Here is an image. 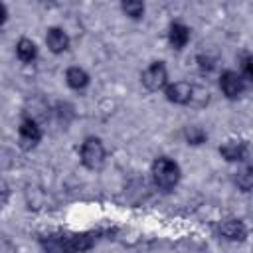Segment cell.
Here are the masks:
<instances>
[{"label":"cell","instance_id":"ac0fdd59","mask_svg":"<svg viewBox=\"0 0 253 253\" xmlns=\"http://www.w3.org/2000/svg\"><path fill=\"white\" fill-rule=\"evenodd\" d=\"M53 111H55L57 119H59V121H63V123H67V121H71V119L75 117V113H73V107H71L69 103H57Z\"/></svg>","mask_w":253,"mask_h":253},{"label":"cell","instance_id":"4fadbf2b","mask_svg":"<svg viewBox=\"0 0 253 253\" xmlns=\"http://www.w3.org/2000/svg\"><path fill=\"white\" fill-rule=\"evenodd\" d=\"M233 182H235V186H237L241 192L251 194V192H253V164H247V162H245V164L235 172Z\"/></svg>","mask_w":253,"mask_h":253},{"label":"cell","instance_id":"44dd1931","mask_svg":"<svg viewBox=\"0 0 253 253\" xmlns=\"http://www.w3.org/2000/svg\"><path fill=\"white\" fill-rule=\"evenodd\" d=\"M6 202H8V184L2 182V204H6Z\"/></svg>","mask_w":253,"mask_h":253},{"label":"cell","instance_id":"52a82bcc","mask_svg":"<svg viewBox=\"0 0 253 253\" xmlns=\"http://www.w3.org/2000/svg\"><path fill=\"white\" fill-rule=\"evenodd\" d=\"M249 144L241 138H227L219 144V154L225 162H245Z\"/></svg>","mask_w":253,"mask_h":253},{"label":"cell","instance_id":"3957f363","mask_svg":"<svg viewBox=\"0 0 253 253\" xmlns=\"http://www.w3.org/2000/svg\"><path fill=\"white\" fill-rule=\"evenodd\" d=\"M140 83L146 91L156 93V91H164L168 87V69L164 61H152L142 73H140Z\"/></svg>","mask_w":253,"mask_h":253},{"label":"cell","instance_id":"7c38bea8","mask_svg":"<svg viewBox=\"0 0 253 253\" xmlns=\"http://www.w3.org/2000/svg\"><path fill=\"white\" fill-rule=\"evenodd\" d=\"M16 57L22 63H34L38 57V45L30 38H20L16 42Z\"/></svg>","mask_w":253,"mask_h":253},{"label":"cell","instance_id":"7a4b0ae2","mask_svg":"<svg viewBox=\"0 0 253 253\" xmlns=\"http://www.w3.org/2000/svg\"><path fill=\"white\" fill-rule=\"evenodd\" d=\"M107 148L99 136H87L79 148V160L87 170H99L105 164Z\"/></svg>","mask_w":253,"mask_h":253},{"label":"cell","instance_id":"5b68a950","mask_svg":"<svg viewBox=\"0 0 253 253\" xmlns=\"http://www.w3.org/2000/svg\"><path fill=\"white\" fill-rule=\"evenodd\" d=\"M245 85L247 83L241 77V73H237L233 69H225L219 75V89L225 95V99H229V101L239 99L243 95V91H245Z\"/></svg>","mask_w":253,"mask_h":253},{"label":"cell","instance_id":"8fae6325","mask_svg":"<svg viewBox=\"0 0 253 253\" xmlns=\"http://www.w3.org/2000/svg\"><path fill=\"white\" fill-rule=\"evenodd\" d=\"M65 83H67V87L73 89V91H83V89L89 87L91 77H89V73H87L83 67L71 65V67L65 69Z\"/></svg>","mask_w":253,"mask_h":253},{"label":"cell","instance_id":"e0dca14e","mask_svg":"<svg viewBox=\"0 0 253 253\" xmlns=\"http://www.w3.org/2000/svg\"><path fill=\"white\" fill-rule=\"evenodd\" d=\"M239 73L245 79V83H253V53H243L239 57Z\"/></svg>","mask_w":253,"mask_h":253},{"label":"cell","instance_id":"8992f818","mask_svg":"<svg viewBox=\"0 0 253 253\" xmlns=\"http://www.w3.org/2000/svg\"><path fill=\"white\" fill-rule=\"evenodd\" d=\"M192 95H194V85L190 81H184V79L172 81L164 89V97L172 105H190Z\"/></svg>","mask_w":253,"mask_h":253},{"label":"cell","instance_id":"ba28073f","mask_svg":"<svg viewBox=\"0 0 253 253\" xmlns=\"http://www.w3.org/2000/svg\"><path fill=\"white\" fill-rule=\"evenodd\" d=\"M219 235L225 239V241H231V243H241L247 239L249 235V229L245 225V221L237 219V217H231V219H225L219 223Z\"/></svg>","mask_w":253,"mask_h":253},{"label":"cell","instance_id":"6da1fadb","mask_svg":"<svg viewBox=\"0 0 253 253\" xmlns=\"http://www.w3.org/2000/svg\"><path fill=\"white\" fill-rule=\"evenodd\" d=\"M150 174H152V182L160 188V190H174L182 178V170L180 164L176 160H172L170 156H158L154 158L152 166H150Z\"/></svg>","mask_w":253,"mask_h":253},{"label":"cell","instance_id":"ffe728a7","mask_svg":"<svg viewBox=\"0 0 253 253\" xmlns=\"http://www.w3.org/2000/svg\"><path fill=\"white\" fill-rule=\"evenodd\" d=\"M8 20V6L4 2H0V26H4Z\"/></svg>","mask_w":253,"mask_h":253},{"label":"cell","instance_id":"9c48e42d","mask_svg":"<svg viewBox=\"0 0 253 253\" xmlns=\"http://www.w3.org/2000/svg\"><path fill=\"white\" fill-rule=\"evenodd\" d=\"M45 45H47V49H49L51 53L59 55V53H65V51L69 49L71 40H69V36H67V32H65L63 28H59V26H49V28L45 30Z\"/></svg>","mask_w":253,"mask_h":253},{"label":"cell","instance_id":"277c9868","mask_svg":"<svg viewBox=\"0 0 253 253\" xmlns=\"http://www.w3.org/2000/svg\"><path fill=\"white\" fill-rule=\"evenodd\" d=\"M43 136V130L40 126V123L32 117H22L20 121V126H18V142H20V148L22 150H32L40 144Z\"/></svg>","mask_w":253,"mask_h":253},{"label":"cell","instance_id":"9a60e30c","mask_svg":"<svg viewBox=\"0 0 253 253\" xmlns=\"http://www.w3.org/2000/svg\"><path fill=\"white\" fill-rule=\"evenodd\" d=\"M184 140L188 144H192V146H200V144H204L208 140V132L200 125H188L184 128Z\"/></svg>","mask_w":253,"mask_h":253},{"label":"cell","instance_id":"5bb4252c","mask_svg":"<svg viewBox=\"0 0 253 253\" xmlns=\"http://www.w3.org/2000/svg\"><path fill=\"white\" fill-rule=\"evenodd\" d=\"M121 10L130 20H142L144 12H146V6L140 0H125V2H121Z\"/></svg>","mask_w":253,"mask_h":253},{"label":"cell","instance_id":"d6986e66","mask_svg":"<svg viewBox=\"0 0 253 253\" xmlns=\"http://www.w3.org/2000/svg\"><path fill=\"white\" fill-rule=\"evenodd\" d=\"M196 63H198V67H200L202 73H210V71L215 67V61H213L210 55H204V53L196 55Z\"/></svg>","mask_w":253,"mask_h":253},{"label":"cell","instance_id":"2e32d148","mask_svg":"<svg viewBox=\"0 0 253 253\" xmlns=\"http://www.w3.org/2000/svg\"><path fill=\"white\" fill-rule=\"evenodd\" d=\"M210 103V91L202 85H194V95H192V101H190V107H196V109H202Z\"/></svg>","mask_w":253,"mask_h":253},{"label":"cell","instance_id":"30bf717a","mask_svg":"<svg viewBox=\"0 0 253 253\" xmlns=\"http://www.w3.org/2000/svg\"><path fill=\"white\" fill-rule=\"evenodd\" d=\"M190 28L184 22H172L168 26V43L172 45V49H184L190 42Z\"/></svg>","mask_w":253,"mask_h":253}]
</instances>
